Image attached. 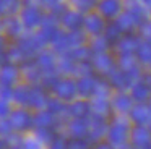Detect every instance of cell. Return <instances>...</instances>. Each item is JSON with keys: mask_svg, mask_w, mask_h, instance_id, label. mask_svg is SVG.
Masks as SVG:
<instances>
[{"mask_svg": "<svg viewBox=\"0 0 151 149\" xmlns=\"http://www.w3.org/2000/svg\"><path fill=\"white\" fill-rule=\"evenodd\" d=\"M2 60H4V55H2V52H0V63H2Z\"/></svg>", "mask_w": 151, "mask_h": 149, "instance_id": "4", "label": "cell"}, {"mask_svg": "<svg viewBox=\"0 0 151 149\" xmlns=\"http://www.w3.org/2000/svg\"><path fill=\"white\" fill-rule=\"evenodd\" d=\"M7 112H8V105L0 100V117H5V115H7Z\"/></svg>", "mask_w": 151, "mask_h": 149, "instance_id": "3", "label": "cell"}, {"mask_svg": "<svg viewBox=\"0 0 151 149\" xmlns=\"http://www.w3.org/2000/svg\"><path fill=\"white\" fill-rule=\"evenodd\" d=\"M15 76H17V71H15L13 67H5L4 70L0 71V81L5 84H10L13 83Z\"/></svg>", "mask_w": 151, "mask_h": 149, "instance_id": "1", "label": "cell"}, {"mask_svg": "<svg viewBox=\"0 0 151 149\" xmlns=\"http://www.w3.org/2000/svg\"><path fill=\"white\" fill-rule=\"evenodd\" d=\"M17 6V0H2L0 2V8L4 11H13Z\"/></svg>", "mask_w": 151, "mask_h": 149, "instance_id": "2", "label": "cell"}]
</instances>
